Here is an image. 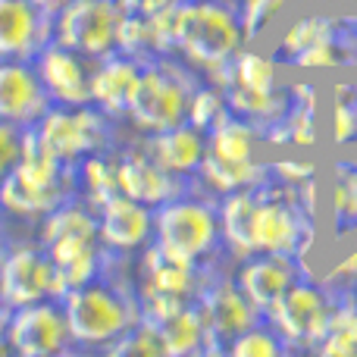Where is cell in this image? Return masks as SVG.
I'll list each match as a JSON object with an SVG mask.
<instances>
[{
    "label": "cell",
    "instance_id": "obj_19",
    "mask_svg": "<svg viewBox=\"0 0 357 357\" xmlns=\"http://www.w3.org/2000/svg\"><path fill=\"white\" fill-rule=\"evenodd\" d=\"M44 248H47L50 264H54L56 298H63L66 291L79 289V285H88L104 270V241H100V235H66V238H56Z\"/></svg>",
    "mask_w": 357,
    "mask_h": 357
},
{
    "label": "cell",
    "instance_id": "obj_33",
    "mask_svg": "<svg viewBox=\"0 0 357 357\" xmlns=\"http://www.w3.org/2000/svg\"><path fill=\"white\" fill-rule=\"evenodd\" d=\"M348 56H354V44L345 38V31H335V35H329L326 41L314 44V47L301 50V54L295 56V66L301 69H329V66H345Z\"/></svg>",
    "mask_w": 357,
    "mask_h": 357
},
{
    "label": "cell",
    "instance_id": "obj_2",
    "mask_svg": "<svg viewBox=\"0 0 357 357\" xmlns=\"http://www.w3.org/2000/svg\"><path fill=\"white\" fill-rule=\"evenodd\" d=\"M69 320L73 345L82 348H107L119 339L129 326L142 320V307L107 279H91L88 285L66 291L60 298Z\"/></svg>",
    "mask_w": 357,
    "mask_h": 357
},
{
    "label": "cell",
    "instance_id": "obj_34",
    "mask_svg": "<svg viewBox=\"0 0 357 357\" xmlns=\"http://www.w3.org/2000/svg\"><path fill=\"white\" fill-rule=\"evenodd\" d=\"M342 94L345 98H339L333 104V132L335 142L348 144L357 142V85H345Z\"/></svg>",
    "mask_w": 357,
    "mask_h": 357
},
{
    "label": "cell",
    "instance_id": "obj_14",
    "mask_svg": "<svg viewBox=\"0 0 357 357\" xmlns=\"http://www.w3.org/2000/svg\"><path fill=\"white\" fill-rule=\"evenodd\" d=\"M35 66H38V75H41V82L54 104H63V107L91 104L94 60L63 47L60 41H50L47 47L35 56Z\"/></svg>",
    "mask_w": 357,
    "mask_h": 357
},
{
    "label": "cell",
    "instance_id": "obj_35",
    "mask_svg": "<svg viewBox=\"0 0 357 357\" xmlns=\"http://www.w3.org/2000/svg\"><path fill=\"white\" fill-rule=\"evenodd\" d=\"M285 6V0H241V25H245V38L254 41L266 25L276 19V13Z\"/></svg>",
    "mask_w": 357,
    "mask_h": 357
},
{
    "label": "cell",
    "instance_id": "obj_9",
    "mask_svg": "<svg viewBox=\"0 0 357 357\" xmlns=\"http://www.w3.org/2000/svg\"><path fill=\"white\" fill-rule=\"evenodd\" d=\"M333 310L335 307L323 285L310 282V279H298L279 298L276 307L266 314V320L279 329V335L291 348H314L323 339V333H326Z\"/></svg>",
    "mask_w": 357,
    "mask_h": 357
},
{
    "label": "cell",
    "instance_id": "obj_32",
    "mask_svg": "<svg viewBox=\"0 0 357 357\" xmlns=\"http://www.w3.org/2000/svg\"><path fill=\"white\" fill-rule=\"evenodd\" d=\"M335 31H339V25H335L333 19H326V16H304V19H298V22L282 35L279 50H282L289 60H295L301 50H307V47H314V44L326 41V38L335 35Z\"/></svg>",
    "mask_w": 357,
    "mask_h": 357
},
{
    "label": "cell",
    "instance_id": "obj_25",
    "mask_svg": "<svg viewBox=\"0 0 357 357\" xmlns=\"http://www.w3.org/2000/svg\"><path fill=\"white\" fill-rule=\"evenodd\" d=\"M276 126L285 132V144L310 148L317 142V91L310 85H298L289 94V110Z\"/></svg>",
    "mask_w": 357,
    "mask_h": 357
},
{
    "label": "cell",
    "instance_id": "obj_5",
    "mask_svg": "<svg viewBox=\"0 0 357 357\" xmlns=\"http://www.w3.org/2000/svg\"><path fill=\"white\" fill-rule=\"evenodd\" d=\"M291 185H257L251 213V251L254 254H291L301 257L310 245V222L295 204Z\"/></svg>",
    "mask_w": 357,
    "mask_h": 357
},
{
    "label": "cell",
    "instance_id": "obj_7",
    "mask_svg": "<svg viewBox=\"0 0 357 357\" xmlns=\"http://www.w3.org/2000/svg\"><path fill=\"white\" fill-rule=\"evenodd\" d=\"M107 119L110 116L104 110H98L94 104H82V107L50 104V110L35 123V132L60 160L79 167L85 157L104 151Z\"/></svg>",
    "mask_w": 357,
    "mask_h": 357
},
{
    "label": "cell",
    "instance_id": "obj_24",
    "mask_svg": "<svg viewBox=\"0 0 357 357\" xmlns=\"http://www.w3.org/2000/svg\"><path fill=\"white\" fill-rule=\"evenodd\" d=\"M197 176L207 182L210 191L216 195H232V191L251 188V185L266 182L270 167H264L260 160H222L216 154H207L197 169Z\"/></svg>",
    "mask_w": 357,
    "mask_h": 357
},
{
    "label": "cell",
    "instance_id": "obj_23",
    "mask_svg": "<svg viewBox=\"0 0 357 357\" xmlns=\"http://www.w3.org/2000/svg\"><path fill=\"white\" fill-rule=\"evenodd\" d=\"M160 335L167 354L182 357V354H210V335H207V323H204L201 304L191 301L185 307H178L173 317L160 323Z\"/></svg>",
    "mask_w": 357,
    "mask_h": 357
},
{
    "label": "cell",
    "instance_id": "obj_43",
    "mask_svg": "<svg viewBox=\"0 0 357 357\" xmlns=\"http://www.w3.org/2000/svg\"><path fill=\"white\" fill-rule=\"evenodd\" d=\"M113 3H123V6H135V0H113Z\"/></svg>",
    "mask_w": 357,
    "mask_h": 357
},
{
    "label": "cell",
    "instance_id": "obj_40",
    "mask_svg": "<svg viewBox=\"0 0 357 357\" xmlns=\"http://www.w3.org/2000/svg\"><path fill=\"white\" fill-rule=\"evenodd\" d=\"M31 3H38L44 13H47V16H56V13H60L63 6L69 3V0H31Z\"/></svg>",
    "mask_w": 357,
    "mask_h": 357
},
{
    "label": "cell",
    "instance_id": "obj_37",
    "mask_svg": "<svg viewBox=\"0 0 357 357\" xmlns=\"http://www.w3.org/2000/svg\"><path fill=\"white\" fill-rule=\"evenodd\" d=\"M25 129L29 126H16L0 119V182L16 169L19 157H22V144H25Z\"/></svg>",
    "mask_w": 357,
    "mask_h": 357
},
{
    "label": "cell",
    "instance_id": "obj_16",
    "mask_svg": "<svg viewBox=\"0 0 357 357\" xmlns=\"http://www.w3.org/2000/svg\"><path fill=\"white\" fill-rule=\"evenodd\" d=\"M73 191L75 178H41L16 167L0 182V210L25 220H41L60 204H66Z\"/></svg>",
    "mask_w": 357,
    "mask_h": 357
},
{
    "label": "cell",
    "instance_id": "obj_36",
    "mask_svg": "<svg viewBox=\"0 0 357 357\" xmlns=\"http://www.w3.org/2000/svg\"><path fill=\"white\" fill-rule=\"evenodd\" d=\"M335 216L342 226H357V167H345L335 178Z\"/></svg>",
    "mask_w": 357,
    "mask_h": 357
},
{
    "label": "cell",
    "instance_id": "obj_3",
    "mask_svg": "<svg viewBox=\"0 0 357 357\" xmlns=\"http://www.w3.org/2000/svg\"><path fill=\"white\" fill-rule=\"evenodd\" d=\"M195 88L197 79L176 60H169V54L144 60L129 100V119L148 135L188 123V104Z\"/></svg>",
    "mask_w": 357,
    "mask_h": 357
},
{
    "label": "cell",
    "instance_id": "obj_28",
    "mask_svg": "<svg viewBox=\"0 0 357 357\" xmlns=\"http://www.w3.org/2000/svg\"><path fill=\"white\" fill-rule=\"evenodd\" d=\"M317 354H342L354 357L357 354V304L345 301L333 310L329 326L323 333V339L314 345Z\"/></svg>",
    "mask_w": 357,
    "mask_h": 357
},
{
    "label": "cell",
    "instance_id": "obj_22",
    "mask_svg": "<svg viewBox=\"0 0 357 357\" xmlns=\"http://www.w3.org/2000/svg\"><path fill=\"white\" fill-rule=\"evenodd\" d=\"M148 151L169 173L191 176L201 169L204 157H207V132H201L191 123H178L173 129L148 135Z\"/></svg>",
    "mask_w": 357,
    "mask_h": 357
},
{
    "label": "cell",
    "instance_id": "obj_21",
    "mask_svg": "<svg viewBox=\"0 0 357 357\" xmlns=\"http://www.w3.org/2000/svg\"><path fill=\"white\" fill-rule=\"evenodd\" d=\"M201 289H204V279L195 264L169 257L154 241L144 245L142 295H167V298H182V301H197Z\"/></svg>",
    "mask_w": 357,
    "mask_h": 357
},
{
    "label": "cell",
    "instance_id": "obj_8",
    "mask_svg": "<svg viewBox=\"0 0 357 357\" xmlns=\"http://www.w3.org/2000/svg\"><path fill=\"white\" fill-rule=\"evenodd\" d=\"M6 339H10V351L25 357L63 354L73 345L63 301L60 298H44V301L13 307L10 320H6Z\"/></svg>",
    "mask_w": 357,
    "mask_h": 357
},
{
    "label": "cell",
    "instance_id": "obj_27",
    "mask_svg": "<svg viewBox=\"0 0 357 357\" xmlns=\"http://www.w3.org/2000/svg\"><path fill=\"white\" fill-rule=\"evenodd\" d=\"M79 185L85 201L94 210H100L110 197L119 195V176H116V157H107L104 151L85 157L79 163Z\"/></svg>",
    "mask_w": 357,
    "mask_h": 357
},
{
    "label": "cell",
    "instance_id": "obj_11",
    "mask_svg": "<svg viewBox=\"0 0 357 357\" xmlns=\"http://www.w3.org/2000/svg\"><path fill=\"white\" fill-rule=\"evenodd\" d=\"M56 298L54 264L44 245H19L0 254V301L10 307Z\"/></svg>",
    "mask_w": 357,
    "mask_h": 357
},
{
    "label": "cell",
    "instance_id": "obj_26",
    "mask_svg": "<svg viewBox=\"0 0 357 357\" xmlns=\"http://www.w3.org/2000/svg\"><path fill=\"white\" fill-rule=\"evenodd\" d=\"M254 123L229 113L216 129L207 132V154H216L222 160H257L254 157Z\"/></svg>",
    "mask_w": 357,
    "mask_h": 357
},
{
    "label": "cell",
    "instance_id": "obj_20",
    "mask_svg": "<svg viewBox=\"0 0 357 357\" xmlns=\"http://www.w3.org/2000/svg\"><path fill=\"white\" fill-rule=\"evenodd\" d=\"M144 60L132 54H116L100 56L91 66V104L104 110L107 116H129V100L135 91V82L142 75Z\"/></svg>",
    "mask_w": 357,
    "mask_h": 357
},
{
    "label": "cell",
    "instance_id": "obj_6",
    "mask_svg": "<svg viewBox=\"0 0 357 357\" xmlns=\"http://www.w3.org/2000/svg\"><path fill=\"white\" fill-rule=\"evenodd\" d=\"M126 6L113 0H69L54 16V41L88 60H100L119 50Z\"/></svg>",
    "mask_w": 357,
    "mask_h": 357
},
{
    "label": "cell",
    "instance_id": "obj_42",
    "mask_svg": "<svg viewBox=\"0 0 357 357\" xmlns=\"http://www.w3.org/2000/svg\"><path fill=\"white\" fill-rule=\"evenodd\" d=\"M10 351V339H6V326H0V354Z\"/></svg>",
    "mask_w": 357,
    "mask_h": 357
},
{
    "label": "cell",
    "instance_id": "obj_30",
    "mask_svg": "<svg viewBox=\"0 0 357 357\" xmlns=\"http://www.w3.org/2000/svg\"><path fill=\"white\" fill-rule=\"evenodd\" d=\"M104 351L113 357H157V354H167V345H163L160 326L142 317L135 326H129L113 345H107Z\"/></svg>",
    "mask_w": 357,
    "mask_h": 357
},
{
    "label": "cell",
    "instance_id": "obj_17",
    "mask_svg": "<svg viewBox=\"0 0 357 357\" xmlns=\"http://www.w3.org/2000/svg\"><path fill=\"white\" fill-rule=\"evenodd\" d=\"M116 176H119V191L142 204H148V207H160V204L185 195L182 176L160 167V163L151 157L148 148L116 154Z\"/></svg>",
    "mask_w": 357,
    "mask_h": 357
},
{
    "label": "cell",
    "instance_id": "obj_39",
    "mask_svg": "<svg viewBox=\"0 0 357 357\" xmlns=\"http://www.w3.org/2000/svg\"><path fill=\"white\" fill-rule=\"evenodd\" d=\"M329 282L333 285H345V289H354L357 285V248L351 254H345V257L339 260V264L333 266V273H329Z\"/></svg>",
    "mask_w": 357,
    "mask_h": 357
},
{
    "label": "cell",
    "instance_id": "obj_1",
    "mask_svg": "<svg viewBox=\"0 0 357 357\" xmlns=\"http://www.w3.org/2000/svg\"><path fill=\"white\" fill-rule=\"evenodd\" d=\"M248 44L241 10L232 0H178L176 10V54L195 66H226Z\"/></svg>",
    "mask_w": 357,
    "mask_h": 357
},
{
    "label": "cell",
    "instance_id": "obj_15",
    "mask_svg": "<svg viewBox=\"0 0 357 357\" xmlns=\"http://www.w3.org/2000/svg\"><path fill=\"white\" fill-rule=\"evenodd\" d=\"M298 260L301 257H291V254H251V257H241L235 282L241 285L248 301L266 317L279 304V298L301 279Z\"/></svg>",
    "mask_w": 357,
    "mask_h": 357
},
{
    "label": "cell",
    "instance_id": "obj_29",
    "mask_svg": "<svg viewBox=\"0 0 357 357\" xmlns=\"http://www.w3.org/2000/svg\"><path fill=\"white\" fill-rule=\"evenodd\" d=\"M289 351H291V345L279 335V329L266 317L260 323H254L251 329H245L241 335H235L226 348V354H232V357H282Z\"/></svg>",
    "mask_w": 357,
    "mask_h": 357
},
{
    "label": "cell",
    "instance_id": "obj_12",
    "mask_svg": "<svg viewBox=\"0 0 357 357\" xmlns=\"http://www.w3.org/2000/svg\"><path fill=\"white\" fill-rule=\"evenodd\" d=\"M54 41V16L31 0H0V60H35Z\"/></svg>",
    "mask_w": 357,
    "mask_h": 357
},
{
    "label": "cell",
    "instance_id": "obj_41",
    "mask_svg": "<svg viewBox=\"0 0 357 357\" xmlns=\"http://www.w3.org/2000/svg\"><path fill=\"white\" fill-rule=\"evenodd\" d=\"M10 314H13V307H10V304H3V301H0V326H6V320H10Z\"/></svg>",
    "mask_w": 357,
    "mask_h": 357
},
{
    "label": "cell",
    "instance_id": "obj_4",
    "mask_svg": "<svg viewBox=\"0 0 357 357\" xmlns=\"http://www.w3.org/2000/svg\"><path fill=\"white\" fill-rule=\"evenodd\" d=\"M154 241L163 254L185 264H204L222 248L220 207L201 197L178 195L154 207Z\"/></svg>",
    "mask_w": 357,
    "mask_h": 357
},
{
    "label": "cell",
    "instance_id": "obj_13",
    "mask_svg": "<svg viewBox=\"0 0 357 357\" xmlns=\"http://www.w3.org/2000/svg\"><path fill=\"white\" fill-rule=\"evenodd\" d=\"M50 94L35 60H0V119L35 126L50 110Z\"/></svg>",
    "mask_w": 357,
    "mask_h": 357
},
{
    "label": "cell",
    "instance_id": "obj_31",
    "mask_svg": "<svg viewBox=\"0 0 357 357\" xmlns=\"http://www.w3.org/2000/svg\"><path fill=\"white\" fill-rule=\"evenodd\" d=\"M229 104H226V94H222L220 85H197L195 94H191V104H188V123L197 126L201 132H210L229 116Z\"/></svg>",
    "mask_w": 357,
    "mask_h": 357
},
{
    "label": "cell",
    "instance_id": "obj_10",
    "mask_svg": "<svg viewBox=\"0 0 357 357\" xmlns=\"http://www.w3.org/2000/svg\"><path fill=\"white\" fill-rule=\"evenodd\" d=\"M204 323H207V335H210V354H226L229 342L235 335H241L245 329H251L254 323L264 320L257 307L248 301V295L241 291V285L235 279H213V282H204L201 295Z\"/></svg>",
    "mask_w": 357,
    "mask_h": 357
},
{
    "label": "cell",
    "instance_id": "obj_18",
    "mask_svg": "<svg viewBox=\"0 0 357 357\" xmlns=\"http://www.w3.org/2000/svg\"><path fill=\"white\" fill-rule=\"evenodd\" d=\"M98 222L100 241L110 251H138L154 238V207L123 195V191L98 210Z\"/></svg>",
    "mask_w": 357,
    "mask_h": 357
},
{
    "label": "cell",
    "instance_id": "obj_38",
    "mask_svg": "<svg viewBox=\"0 0 357 357\" xmlns=\"http://www.w3.org/2000/svg\"><path fill=\"white\" fill-rule=\"evenodd\" d=\"M270 173H276L279 182H285V185H304V182H310V176H314V167H310V163H301V160H279L270 167Z\"/></svg>",
    "mask_w": 357,
    "mask_h": 357
}]
</instances>
